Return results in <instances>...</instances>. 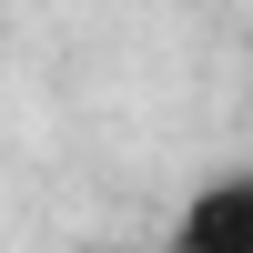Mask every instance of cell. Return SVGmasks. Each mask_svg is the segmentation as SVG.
Masks as SVG:
<instances>
[{"instance_id": "1", "label": "cell", "mask_w": 253, "mask_h": 253, "mask_svg": "<svg viewBox=\"0 0 253 253\" xmlns=\"http://www.w3.org/2000/svg\"><path fill=\"white\" fill-rule=\"evenodd\" d=\"M172 253H253V172L193 182V203L172 213Z\"/></svg>"}]
</instances>
